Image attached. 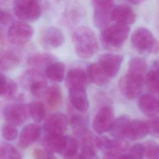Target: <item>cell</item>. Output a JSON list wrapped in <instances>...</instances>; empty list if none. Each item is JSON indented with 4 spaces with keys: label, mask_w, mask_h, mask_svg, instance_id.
I'll list each match as a JSON object with an SVG mask.
<instances>
[{
    "label": "cell",
    "mask_w": 159,
    "mask_h": 159,
    "mask_svg": "<svg viewBox=\"0 0 159 159\" xmlns=\"http://www.w3.org/2000/svg\"><path fill=\"white\" fill-rule=\"evenodd\" d=\"M143 145L145 159H159V144L153 140H148Z\"/></svg>",
    "instance_id": "cell-33"
},
{
    "label": "cell",
    "mask_w": 159,
    "mask_h": 159,
    "mask_svg": "<svg viewBox=\"0 0 159 159\" xmlns=\"http://www.w3.org/2000/svg\"><path fill=\"white\" fill-rule=\"evenodd\" d=\"M98 148L104 153V155L119 157L127 150L129 143L124 139L98 137Z\"/></svg>",
    "instance_id": "cell-11"
},
{
    "label": "cell",
    "mask_w": 159,
    "mask_h": 159,
    "mask_svg": "<svg viewBox=\"0 0 159 159\" xmlns=\"http://www.w3.org/2000/svg\"><path fill=\"white\" fill-rule=\"evenodd\" d=\"M117 159H130V158H129L127 153H124V154L121 155L120 156H119Z\"/></svg>",
    "instance_id": "cell-42"
},
{
    "label": "cell",
    "mask_w": 159,
    "mask_h": 159,
    "mask_svg": "<svg viewBox=\"0 0 159 159\" xmlns=\"http://www.w3.org/2000/svg\"><path fill=\"white\" fill-rule=\"evenodd\" d=\"M78 143L76 139L67 136L66 142L64 148V150L61 153L63 157L73 156L77 154Z\"/></svg>",
    "instance_id": "cell-34"
},
{
    "label": "cell",
    "mask_w": 159,
    "mask_h": 159,
    "mask_svg": "<svg viewBox=\"0 0 159 159\" xmlns=\"http://www.w3.org/2000/svg\"><path fill=\"white\" fill-rule=\"evenodd\" d=\"M0 159H23L19 152L12 145L2 142L0 147Z\"/></svg>",
    "instance_id": "cell-31"
},
{
    "label": "cell",
    "mask_w": 159,
    "mask_h": 159,
    "mask_svg": "<svg viewBox=\"0 0 159 159\" xmlns=\"http://www.w3.org/2000/svg\"><path fill=\"white\" fill-rule=\"evenodd\" d=\"M2 116L7 123L17 126L22 124L30 115L29 105L14 103L4 106Z\"/></svg>",
    "instance_id": "cell-9"
},
{
    "label": "cell",
    "mask_w": 159,
    "mask_h": 159,
    "mask_svg": "<svg viewBox=\"0 0 159 159\" xmlns=\"http://www.w3.org/2000/svg\"><path fill=\"white\" fill-rule=\"evenodd\" d=\"M130 32V27L116 23L102 29L100 35L102 46L107 50L120 48L125 42Z\"/></svg>",
    "instance_id": "cell-2"
},
{
    "label": "cell",
    "mask_w": 159,
    "mask_h": 159,
    "mask_svg": "<svg viewBox=\"0 0 159 159\" xmlns=\"http://www.w3.org/2000/svg\"><path fill=\"white\" fill-rule=\"evenodd\" d=\"M29 109L30 115L35 122L38 123L43 120L45 113L43 103L39 101L33 102L29 105Z\"/></svg>",
    "instance_id": "cell-32"
},
{
    "label": "cell",
    "mask_w": 159,
    "mask_h": 159,
    "mask_svg": "<svg viewBox=\"0 0 159 159\" xmlns=\"http://www.w3.org/2000/svg\"><path fill=\"white\" fill-rule=\"evenodd\" d=\"M33 157L34 159H57L52 153L46 149L41 150L37 149L33 152Z\"/></svg>",
    "instance_id": "cell-38"
},
{
    "label": "cell",
    "mask_w": 159,
    "mask_h": 159,
    "mask_svg": "<svg viewBox=\"0 0 159 159\" xmlns=\"http://www.w3.org/2000/svg\"><path fill=\"white\" fill-rule=\"evenodd\" d=\"M96 159H98V158H96Z\"/></svg>",
    "instance_id": "cell-46"
},
{
    "label": "cell",
    "mask_w": 159,
    "mask_h": 159,
    "mask_svg": "<svg viewBox=\"0 0 159 159\" xmlns=\"http://www.w3.org/2000/svg\"><path fill=\"white\" fill-rule=\"evenodd\" d=\"M20 62L19 57L12 51L6 50L1 52L0 68L1 71H9L16 68Z\"/></svg>",
    "instance_id": "cell-25"
},
{
    "label": "cell",
    "mask_w": 159,
    "mask_h": 159,
    "mask_svg": "<svg viewBox=\"0 0 159 159\" xmlns=\"http://www.w3.org/2000/svg\"><path fill=\"white\" fill-rule=\"evenodd\" d=\"M149 134V127L147 121L130 120L127 127L125 139L136 140L143 139Z\"/></svg>",
    "instance_id": "cell-20"
},
{
    "label": "cell",
    "mask_w": 159,
    "mask_h": 159,
    "mask_svg": "<svg viewBox=\"0 0 159 159\" xmlns=\"http://www.w3.org/2000/svg\"><path fill=\"white\" fill-rule=\"evenodd\" d=\"M111 20L117 24L130 25L136 19V15L132 8L127 4H118L112 7L111 12Z\"/></svg>",
    "instance_id": "cell-13"
},
{
    "label": "cell",
    "mask_w": 159,
    "mask_h": 159,
    "mask_svg": "<svg viewBox=\"0 0 159 159\" xmlns=\"http://www.w3.org/2000/svg\"><path fill=\"white\" fill-rule=\"evenodd\" d=\"M65 42V37L61 29L50 26L45 28L40 36L41 45L46 49L57 48L61 47Z\"/></svg>",
    "instance_id": "cell-12"
},
{
    "label": "cell",
    "mask_w": 159,
    "mask_h": 159,
    "mask_svg": "<svg viewBox=\"0 0 159 159\" xmlns=\"http://www.w3.org/2000/svg\"></svg>",
    "instance_id": "cell-47"
},
{
    "label": "cell",
    "mask_w": 159,
    "mask_h": 159,
    "mask_svg": "<svg viewBox=\"0 0 159 159\" xmlns=\"http://www.w3.org/2000/svg\"><path fill=\"white\" fill-rule=\"evenodd\" d=\"M64 159H80L79 155L77 154L73 156H68V157H64Z\"/></svg>",
    "instance_id": "cell-41"
},
{
    "label": "cell",
    "mask_w": 159,
    "mask_h": 159,
    "mask_svg": "<svg viewBox=\"0 0 159 159\" xmlns=\"http://www.w3.org/2000/svg\"><path fill=\"white\" fill-rule=\"evenodd\" d=\"M76 55L83 59L92 57L99 49V42L93 30L86 26L76 28L71 35Z\"/></svg>",
    "instance_id": "cell-1"
},
{
    "label": "cell",
    "mask_w": 159,
    "mask_h": 159,
    "mask_svg": "<svg viewBox=\"0 0 159 159\" xmlns=\"http://www.w3.org/2000/svg\"><path fill=\"white\" fill-rule=\"evenodd\" d=\"M145 84L150 92L159 94V69L156 67L147 73Z\"/></svg>",
    "instance_id": "cell-30"
},
{
    "label": "cell",
    "mask_w": 159,
    "mask_h": 159,
    "mask_svg": "<svg viewBox=\"0 0 159 159\" xmlns=\"http://www.w3.org/2000/svg\"><path fill=\"white\" fill-rule=\"evenodd\" d=\"M22 85L32 95L36 97L43 96L47 90V80L40 71L37 69H30L25 71L20 77Z\"/></svg>",
    "instance_id": "cell-4"
},
{
    "label": "cell",
    "mask_w": 159,
    "mask_h": 159,
    "mask_svg": "<svg viewBox=\"0 0 159 159\" xmlns=\"http://www.w3.org/2000/svg\"><path fill=\"white\" fill-rule=\"evenodd\" d=\"M147 122L149 127V134L153 137L159 138V116L150 117Z\"/></svg>",
    "instance_id": "cell-37"
},
{
    "label": "cell",
    "mask_w": 159,
    "mask_h": 159,
    "mask_svg": "<svg viewBox=\"0 0 159 159\" xmlns=\"http://www.w3.org/2000/svg\"><path fill=\"white\" fill-rule=\"evenodd\" d=\"M69 99L71 104L78 111L85 112L89 107V102L84 88L69 89Z\"/></svg>",
    "instance_id": "cell-21"
},
{
    "label": "cell",
    "mask_w": 159,
    "mask_h": 159,
    "mask_svg": "<svg viewBox=\"0 0 159 159\" xmlns=\"http://www.w3.org/2000/svg\"><path fill=\"white\" fill-rule=\"evenodd\" d=\"M158 101H159V96H158Z\"/></svg>",
    "instance_id": "cell-45"
},
{
    "label": "cell",
    "mask_w": 159,
    "mask_h": 159,
    "mask_svg": "<svg viewBox=\"0 0 159 159\" xmlns=\"http://www.w3.org/2000/svg\"><path fill=\"white\" fill-rule=\"evenodd\" d=\"M130 122V117L127 116H122L114 120L112 125L110 129L111 135L114 139H125V134Z\"/></svg>",
    "instance_id": "cell-23"
},
{
    "label": "cell",
    "mask_w": 159,
    "mask_h": 159,
    "mask_svg": "<svg viewBox=\"0 0 159 159\" xmlns=\"http://www.w3.org/2000/svg\"><path fill=\"white\" fill-rule=\"evenodd\" d=\"M157 68H158V69H159V64L157 65Z\"/></svg>",
    "instance_id": "cell-43"
},
{
    "label": "cell",
    "mask_w": 159,
    "mask_h": 159,
    "mask_svg": "<svg viewBox=\"0 0 159 159\" xmlns=\"http://www.w3.org/2000/svg\"><path fill=\"white\" fill-rule=\"evenodd\" d=\"M12 17L6 11L1 10V27L6 26L7 25H10L12 24Z\"/></svg>",
    "instance_id": "cell-39"
},
{
    "label": "cell",
    "mask_w": 159,
    "mask_h": 159,
    "mask_svg": "<svg viewBox=\"0 0 159 159\" xmlns=\"http://www.w3.org/2000/svg\"><path fill=\"white\" fill-rule=\"evenodd\" d=\"M68 119L61 112H56L49 116L43 124V130L45 133L63 134L66 130Z\"/></svg>",
    "instance_id": "cell-15"
},
{
    "label": "cell",
    "mask_w": 159,
    "mask_h": 159,
    "mask_svg": "<svg viewBox=\"0 0 159 159\" xmlns=\"http://www.w3.org/2000/svg\"><path fill=\"white\" fill-rule=\"evenodd\" d=\"M87 74L89 80L98 86L105 85L111 79L98 63L89 65L88 67Z\"/></svg>",
    "instance_id": "cell-22"
},
{
    "label": "cell",
    "mask_w": 159,
    "mask_h": 159,
    "mask_svg": "<svg viewBox=\"0 0 159 159\" xmlns=\"http://www.w3.org/2000/svg\"><path fill=\"white\" fill-rule=\"evenodd\" d=\"M13 10L16 16L25 22L38 20L42 12L39 0H14Z\"/></svg>",
    "instance_id": "cell-5"
},
{
    "label": "cell",
    "mask_w": 159,
    "mask_h": 159,
    "mask_svg": "<svg viewBox=\"0 0 159 159\" xmlns=\"http://www.w3.org/2000/svg\"><path fill=\"white\" fill-rule=\"evenodd\" d=\"M123 59V57L120 55L105 53L99 57L98 63L107 75L112 78L118 73Z\"/></svg>",
    "instance_id": "cell-14"
},
{
    "label": "cell",
    "mask_w": 159,
    "mask_h": 159,
    "mask_svg": "<svg viewBox=\"0 0 159 159\" xmlns=\"http://www.w3.org/2000/svg\"><path fill=\"white\" fill-rule=\"evenodd\" d=\"M34 33V29L27 22L14 21L8 27L7 39L12 45H22L32 39Z\"/></svg>",
    "instance_id": "cell-6"
},
{
    "label": "cell",
    "mask_w": 159,
    "mask_h": 159,
    "mask_svg": "<svg viewBox=\"0 0 159 159\" xmlns=\"http://www.w3.org/2000/svg\"><path fill=\"white\" fill-rule=\"evenodd\" d=\"M144 84V77L127 73L119 81V89L126 98L134 99L141 94Z\"/></svg>",
    "instance_id": "cell-7"
},
{
    "label": "cell",
    "mask_w": 159,
    "mask_h": 159,
    "mask_svg": "<svg viewBox=\"0 0 159 159\" xmlns=\"http://www.w3.org/2000/svg\"><path fill=\"white\" fill-rule=\"evenodd\" d=\"M41 129L35 123L25 125L20 132L19 137L18 145L22 148H26L34 143L40 137Z\"/></svg>",
    "instance_id": "cell-16"
},
{
    "label": "cell",
    "mask_w": 159,
    "mask_h": 159,
    "mask_svg": "<svg viewBox=\"0 0 159 159\" xmlns=\"http://www.w3.org/2000/svg\"><path fill=\"white\" fill-rule=\"evenodd\" d=\"M114 0H92L94 7L93 22L99 29H103L109 25L111 20V12Z\"/></svg>",
    "instance_id": "cell-8"
},
{
    "label": "cell",
    "mask_w": 159,
    "mask_h": 159,
    "mask_svg": "<svg viewBox=\"0 0 159 159\" xmlns=\"http://www.w3.org/2000/svg\"><path fill=\"white\" fill-rule=\"evenodd\" d=\"M125 1H127L128 2L132 4L137 5V4H142V2H143L144 1H145L146 0H125Z\"/></svg>",
    "instance_id": "cell-40"
},
{
    "label": "cell",
    "mask_w": 159,
    "mask_h": 159,
    "mask_svg": "<svg viewBox=\"0 0 159 159\" xmlns=\"http://www.w3.org/2000/svg\"><path fill=\"white\" fill-rule=\"evenodd\" d=\"M54 57L48 53H40L29 57L27 60V64L34 68L47 67L54 61Z\"/></svg>",
    "instance_id": "cell-27"
},
{
    "label": "cell",
    "mask_w": 159,
    "mask_h": 159,
    "mask_svg": "<svg viewBox=\"0 0 159 159\" xmlns=\"http://www.w3.org/2000/svg\"><path fill=\"white\" fill-rule=\"evenodd\" d=\"M67 135L63 134L45 133L42 143L47 150L52 153L61 154L66 142Z\"/></svg>",
    "instance_id": "cell-17"
},
{
    "label": "cell",
    "mask_w": 159,
    "mask_h": 159,
    "mask_svg": "<svg viewBox=\"0 0 159 159\" xmlns=\"http://www.w3.org/2000/svg\"><path fill=\"white\" fill-rule=\"evenodd\" d=\"M158 7H159V0H158Z\"/></svg>",
    "instance_id": "cell-44"
},
{
    "label": "cell",
    "mask_w": 159,
    "mask_h": 159,
    "mask_svg": "<svg viewBox=\"0 0 159 159\" xmlns=\"http://www.w3.org/2000/svg\"><path fill=\"white\" fill-rule=\"evenodd\" d=\"M114 121L112 108L109 106H103L94 116L92 126L96 133L102 134L110 130Z\"/></svg>",
    "instance_id": "cell-10"
},
{
    "label": "cell",
    "mask_w": 159,
    "mask_h": 159,
    "mask_svg": "<svg viewBox=\"0 0 159 159\" xmlns=\"http://www.w3.org/2000/svg\"><path fill=\"white\" fill-rule=\"evenodd\" d=\"M17 90L16 83L11 78L1 73L0 76V94L5 98L12 97Z\"/></svg>",
    "instance_id": "cell-28"
},
{
    "label": "cell",
    "mask_w": 159,
    "mask_h": 159,
    "mask_svg": "<svg viewBox=\"0 0 159 159\" xmlns=\"http://www.w3.org/2000/svg\"><path fill=\"white\" fill-rule=\"evenodd\" d=\"M138 106L142 113L150 117L159 114L158 99L152 94L142 95L139 99Z\"/></svg>",
    "instance_id": "cell-19"
},
{
    "label": "cell",
    "mask_w": 159,
    "mask_h": 159,
    "mask_svg": "<svg viewBox=\"0 0 159 159\" xmlns=\"http://www.w3.org/2000/svg\"><path fill=\"white\" fill-rule=\"evenodd\" d=\"M2 135L8 141L14 140L18 135V130L15 125L6 123L2 128Z\"/></svg>",
    "instance_id": "cell-35"
},
{
    "label": "cell",
    "mask_w": 159,
    "mask_h": 159,
    "mask_svg": "<svg viewBox=\"0 0 159 159\" xmlns=\"http://www.w3.org/2000/svg\"><path fill=\"white\" fill-rule=\"evenodd\" d=\"M44 96L46 103L50 109H55L60 106L62 95L59 86L54 85L47 88Z\"/></svg>",
    "instance_id": "cell-26"
},
{
    "label": "cell",
    "mask_w": 159,
    "mask_h": 159,
    "mask_svg": "<svg viewBox=\"0 0 159 159\" xmlns=\"http://www.w3.org/2000/svg\"><path fill=\"white\" fill-rule=\"evenodd\" d=\"M65 66L61 61H53L48 65L45 70V76L55 82H61L65 76Z\"/></svg>",
    "instance_id": "cell-24"
},
{
    "label": "cell",
    "mask_w": 159,
    "mask_h": 159,
    "mask_svg": "<svg viewBox=\"0 0 159 159\" xmlns=\"http://www.w3.org/2000/svg\"><path fill=\"white\" fill-rule=\"evenodd\" d=\"M144 153V145L137 143L130 148L127 155L130 159H143Z\"/></svg>",
    "instance_id": "cell-36"
},
{
    "label": "cell",
    "mask_w": 159,
    "mask_h": 159,
    "mask_svg": "<svg viewBox=\"0 0 159 159\" xmlns=\"http://www.w3.org/2000/svg\"><path fill=\"white\" fill-rule=\"evenodd\" d=\"M88 80V74L84 70L81 68H74L68 71L65 78V85L68 89L85 88Z\"/></svg>",
    "instance_id": "cell-18"
},
{
    "label": "cell",
    "mask_w": 159,
    "mask_h": 159,
    "mask_svg": "<svg viewBox=\"0 0 159 159\" xmlns=\"http://www.w3.org/2000/svg\"><path fill=\"white\" fill-rule=\"evenodd\" d=\"M147 63L145 59L141 57H134L129 63L128 73L145 77Z\"/></svg>",
    "instance_id": "cell-29"
},
{
    "label": "cell",
    "mask_w": 159,
    "mask_h": 159,
    "mask_svg": "<svg viewBox=\"0 0 159 159\" xmlns=\"http://www.w3.org/2000/svg\"><path fill=\"white\" fill-rule=\"evenodd\" d=\"M131 43L134 49L141 53H157L159 51V43L145 27H139L132 34Z\"/></svg>",
    "instance_id": "cell-3"
}]
</instances>
